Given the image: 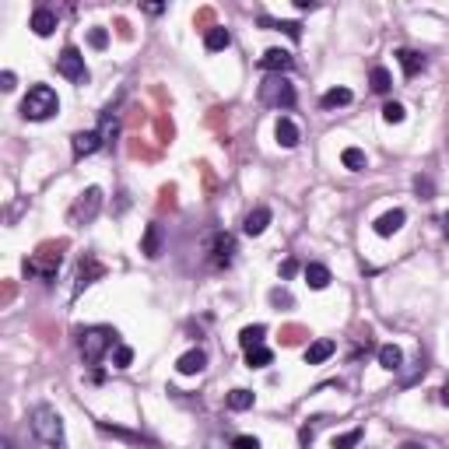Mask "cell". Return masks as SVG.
I'll return each mask as SVG.
<instances>
[{
	"mask_svg": "<svg viewBox=\"0 0 449 449\" xmlns=\"http://www.w3.org/2000/svg\"><path fill=\"white\" fill-rule=\"evenodd\" d=\"M28 421H32L35 439H42L49 449H67L64 418L57 414V407H49V404H35V407H32V414H28Z\"/></svg>",
	"mask_w": 449,
	"mask_h": 449,
	"instance_id": "obj_1",
	"label": "cell"
},
{
	"mask_svg": "<svg viewBox=\"0 0 449 449\" xmlns=\"http://www.w3.org/2000/svg\"><path fill=\"white\" fill-rule=\"evenodd\" d=\"M116 337L119 334L112 327H85V330H78V351H81L85 365H98L105 358V351L116 344Z\"/></svg>",
	"mask_w": 449,
	"mask_h": 449,
	"instance_id": "obj_2",
	"label": "cell"
},
{
	"mask_svg": "<svg viewBox=\"0 0 449 449\" xmlns=\"http://www.w3.org/2000/svg\"><path fill=\"white\" fill-rule=\"evenodd\" d=\"M64 264V243H42L35 250V257L25 260V277H39V281H53L57 270Z\"/></svg>",
	"mask_w": 449,
	"mask_h": 449,
	"instance_id": "obj_3",
	"label": "cell"
},
{
	"mask_svg": "<svg viewBox=\"0 0 449 449\" xmlns=\"http://www.w3.org/2000/svg\"><path fill=\"white\" fill-rule=\"evenodd\" d=\"M60 112V98H57V91L49 88V85H32L28 95L21 98V116L25 119H49V116H57Z\"/></svg>",
	"mask_w": 449,
	"mask_h": 449,
	"instance_id": "obj_4",
	"label": "cell"
},
{
	"mask_svg": "<svg viewBox=\"0 0 449 449\" xmlns=\"http://www.w3.org/2000/svg\"><path fill=\"white\" fill-rule=\"evenodd\" d=\"M98 211H102V189H98V186H88V189H81L78 200L71 204L67 221H71L74 228H81V225H91V221L98 218Z\"/></svg>",
	"mask_w": 449,
	"mask_h": 449,
	"instance_id": "obj_5",
	"label": "cell"
},
{
	"mask_svg": "<svg viewBox=\"0 0 449 449\" xmlns=\"http://www.w3.org/2000/svg\"><path fill=\"white\" fill-rule=\"evenodd\" d=\"M57 74L60 78H67V81H74V85H88V67H85V57H81V49L78 46H64V53L57 57Z\"/></svg>",
	"mask_w": 449,
	"mask_h": 449,
	"instance_id": "obj_6",
	"label": "cell"
},
{
	"mask_svg": "<svg viewBox=\"0 0 449 449\" xmlns=\"http://www.w3.org/2000/svg\"><path fill=\"white\" fill-rule=\"evenodd\" d=\"M260 102H264V105H274V109H291V105H295V88L288 85V78L274 74V78H267V81L260 85Z\"/></svg>",
	"mask_w": 449,
	"mask_h": 449,
	"instance_id": "obj_7",
	"label": "cell"
},
{
	"mask_svg": "<svg viewBox=\"0 0 449 449\" xmlns=\"http://www.w3.org/2000/svg\"><path fill=\"white\" fill-rule=\"evenodd\" d=\"M207 260L214 270H228L232 260H235V235L228 232H214L211 243H207Z\"/></svg>",
	"mask_w": 449,
	"mask_h": 449,
	"instance_id": "obj_8",
	"label": "cell"
},
{
	"mask_svg": "<svg viewBox=\"0 0 449 449\" xmlns=\"http://www.w3.org/2000/svg\"><path fill=\"white\" fill-rule=\"evenodd\" d=\"M102 277H105V264H102V260H95L91 253H85V257H81V264H78V274H74V295H81L88 284L102 281Z\"/></svg>",
	"mask_w": 449,
	"mask_h": 449,
	"instance_id": "obj_9",
	"label": "cell"
},
{
	"mask_svg": "<svg viewBox=\"0 0 449 449\" xmlns=\"http://www.w3.org/2000/svg\"><path fill=\"white\" fill-rule=\"evenodd\" d=\"M295 67V57L288 53V49H267L264 57H260V71H267V74H284V71H291Z\"/></svg>",
	"mask_w": 449,
	"mask_h": 449,
	"instance_id": "obj_10",
	"label": "cell"
},
{
	"mask_svg": "<svg viewBox=\"0 0 449 449\" xmlns=\"http://www.w3.org/2000/svg\"><path fill=\"white\" fill-rule=\"evenodd\" d=\"M102 148V137H98V130H81V134H74L71 137V151H74V158L81 162V158H88Z\"/></svg>",
	"mask_w": 449,
	"mask_h": 449,
	"instance_id": "obj_11",
	"label": "cell"
},
{
	"mask_svg": "<svg viewBox=\"0 0 449 449\" xmlns=\"http://www.w3.org/2000/svg\"><path fill=\"white\" fill-rule=\"evenodd\" d=\"M397 64H400V71H404L407 78H414V74H421V71L428 67V57L418 53V49H397Z\"/></svg>",
	"mask_w": 449,
	"mask_h": 449,
	"instance_id": "obj_12",
	"label": "cell"
},
{
	"mask_svg": "<svg viewBox=\"0 0 449 449\" xmlns=\"http://www.w3.org/2000/svg\"><path fill=\"white\" fill-rule=\"evenodd\" d=\"M28 28H32L35 35H42V39H46V35H53V32H57V14H53L49 7H35V11H32Z\"/></svg>",
	"mask_w": 449,
	"mask_h": 449,
	"instance_id": "obj_13",
	"label": "cell"
},
{
	"mask_svg": "<svg viewBox=\"0 0 449 449\" xmlns=\"http://www.w3.org/2000/svg\"><path fill=\"white\" fill-rule=\"evenodd\" d=\"M404 221H407V214H404L400 207H393V211H386V214H383V218H379V221H375L372 228H375V235L390 239L393 232H400V228H404Z\"/></svg>",
	"mask_w": 449,
	"mask_h": 449,
	"instance_id": "obj_14",
	"label": "cell"
},
{
	"mask_svg": "<svg viewBox=\"0 0 449 449\" xmlns=\"http://www.w3.org/2000/svg\"><path fill=\"white\" fill-rule=\"evenodd\" d=\"M141 253H144L148 260H158V257H162V225H158V221H151V225L144 228V243H141Z\"/></svg>",
	"mask_w": 449,
	"mask_h": 449,
	"instance_id": "obj_15",
	"label": "cell"
},
{
	"mask_svg": "<svg viewBox=\"0 0 449 449\" xmlns=\"http://www.w3.org/2000/svg\"><path fill=\"white\" fill-rule=\"evenodd\" d=\"M267 225H270V207H253L250 214H246V221H243V232L246 235H264L267 232Z\"/></svg>",
	"mask_w": 449,
	"mask_h": 449,
	"instance_id": "obj_16",
	"label": "cell"
},
{
	"mask_svg": "<svg viewBox=\"0 0 449 449\" xmlns=\"http://www.w3.org/2000/svg\"><path fill=\"white\" fill-rule=\"evenodd\" d=\"M98 137H102V148H112V141L119 137V116H116L112 109L102 112V119H98Z\"/></svg>",
	"mask_w": 449,
	"mask_h": 449,
	"instance_id": "obj_17",
	"label": "cell"
},
{
	"mask_svg": "<svg viewBox=\"0 0 449 449\" xmlns=\"http://www.w3.org/2000/svg\"><path fill=\"white\" fill-rule=\"evenodd\" d=\"M274 137H277L281 148H295V144H298V127H295V119L277 116V123H274Z\"/></svg>",
	"mask_w": 449,
	"mask_h": 449,
	"instance_id": "obj_18",
	"label": "cell"
},
{
	"mask_svg": "<svg viewBox=\"0 0 449 449\" xmlns=\"http://www.w3.org/2000/svg\"><path fill=\"white\" fill-rule=\"evenodd\" d=\"M334 351H337V344H334L330 337H320V341H313V344L305 348V365H323Z\"/></svg>",
	"mask_w": 449,
	"mask_h": 449,
	"instance_id": "obj_19",
	"label": "cell"
},
{
	"mask_svg": "<svg viewBox=\"0 0 449 449\" xmlns=\"http://www.w3.org/2000/svg\"><path fill=\"white\" fill-rule=\"evenodd\" d=\"M204 46H207V53H221V49H228V46H232V32H228L225 25H214V28H207Z\"/></svg>",
	"mask_w": 449,
	"mask_h": 449,
	"instance_id": "obj_20",
	"label": "cell"
},
{
	"mask_svg": "<svg viewBox=\"0 0 449 449\" xmlns=\"http://www.w3.org/2000/svg\"><path fill=\"white\" fill-rule=\"evenodd\" d=\"M98 432H102V436H112V439H123V443H134V446H141V443L155 446V443L144 439L141 432H130V428H119V425H109V421H98Z\"/></svg>",
	"mask_w": 449,
	"mask_h": 449,
	"instance_id": "obj_21",
	"label": "cell"
},
{
	"mask_svg": "<svg viewBox=\"0 0 449 449\" xmlns=\"http://www.w3.org/2000/svg\"><path fill=\"white\" fill-rule=\"evenodd\" d=\"M204 365H207V355L200 351V348H193V351H186L180 361H176V368H180V375H197V372H204Z\"/></svg>",
	"mask_w": 449,
	"mask_h": 449,
	"instance_id": "obj_22",
	"label": "cell"
},
{
	"mask_svg": "<svg viewBox=\"0 0 449 449\" xmlns=\"http://www.w3.org/2000/svg\"><path fill=\"white\" fill-rule=\"evenodd\" d=\"M305 284L313 288V291H323L327 284H330V267H323V264H305Z\"/></svg>",
	"mask_w": 449,
	"mask_h": 449,
	"instance_id": "obj_23",
	"label": "cell"
},
{
	"mask_svg": "<svg viewBox=\"0 0 449 449\" xmlns=\"http://www.w3.org/2000/svg\"><path fill=\"white\" fill-rule=\"evenodd\" d=\"M264 337H267V327L264 323H253V327H246L239 334V344H243V351H253V348H264Z\"/></svg>",
	"mask_w": 449,
	"mask_h": 449,
	"instance_id": "obj_24",
	"label": "cell"
},
{
	"mask_svg": "<svg viewBox=\"0 0 449 449\" xmlns=\"http://www.w3.org/2000/svg\"><path fill=\"white\" fill-rule=\"evenodd\" d=\"M379 365H383L386 372H400V365H404V351H400L397 344H383V348H379Z\"/></svg>",
	"mask_w": 449,
	"mask_h": 449,
	"instance_id": "obj_25",
	"label": "cell"
},
{
	"mask_svg": "<svg viewBox=\"0 0 449 449\" xmlns=\"http://www.w3.org/2000/svg\"><path fill=\"white\" fill-rule=\"evenodd\" d=\"M260 25H264V28H274V32H284L288 39H302V25H298V21H274L267 14H260Z\"/></svg>",
	"mask_w": 449,
	"mask_h": 449,
	"instance_id": "obj_26",
	"label": "cell"
},
{
	"mask_svg": "<svg viewBox=\"0 0 449 449\" xmlns=\"http://www.w3.org/2000/svg\"><path fill=\"white\" fill-rule=\"evenodd\" d=\"M225 404H228V411H250L257 404V397H253V390H232L225 397Z\"/></svg>",
	"mask_w": 449,
	"mask_h": 449,
	"instance_id": "obj_27",
	"label": "cell"
},
{
	"mask_svg": "<svg viewBox=\"0 0 449 449\" xmlns=\"http://www.w3.org/2000/svg\"><path fill=\"white\" fill-rule=\"evenodd\" d=\"M355 95H351V88H330L323 91V98H320V105L323 109H337V105H348Z\"/></svg>",
	"mask_w": 449,
	"mask_h": 449,
	"instance_id": "obj_28",
	"label": "cell"
},
{
	"mask_svg": "<svg viewBox=\"0 0 449 449\" xmlns=\"http://www.w3.org/2000/svg\"><path fill=\"white\" fill-rule=\"evenodd\" d=\"M341 162H344V169H351V173H361V169L368 165V158H365L361 148H344V151H341Z\"/></svg>",
	"mask_w": 449,
	"mask_h": 449,
	"instance_id": "obj_29",
	"label": "cell"
},
{
	"mask_svg": "<svg viewBox=\"0 0 449 449\" xmlns=\"http://www.w3.org/2000/svg\"><path fill=\"white\" fill-rule=\"evenodd\" d=\"M327 418H313V421H305L302 428H298V446L309 449L313 446V439H316V432H320V425H323Z\"/></svg>",
	"mask_w": 449,
	"mask_h": 449,
	"instance_id": "obj_30",
	"label": "cell"
},
{
	"mask_svg": "<svg viewBox=\"0 0 449 449\" xmlns=\"http://www.w3.org/2000/svg\"><path fill=\"white\" fill-rule=\"evenodd\" d=\"M368 81H372V91H379V95H386V91L393 88V81H390V71H386V67H372Z\"/></svg>",
	"mask_w": 449,
	"mask_h": 449,
	"instance_id": "obj_31",
	"label": "cell"
},
{
	"mask_svg": "<svg viewBox=\"0 0 449 449\" xmlns=\"http://www.w3.org/2000/svg\"><path fill=\"white\" fill-rule=\"evenodd\" d=\"M270 361H274V351H270V348H253V351H246V365H250V368H267Z\"/></svg>",
	"mask_w": 449,
	"mask_h": 449,
	"instance_id": "obj_32",
	"label": "cell"
},
{
	"mask_svg": "<svg viewBox=\"0 0 449 449\" xmlns=\"http://www.w3.org/2000/svg\"><path fill=\"white\" fill-rule=\"evenodd\" d=\"M361 436H365V428H351V432H344V436L334 439V449H355L361 443Z\"/></svg>",
	"mask_w": 449,
	"mask_h": 449,
	"instance_id": "obj_33",
	"label": "cell"
},
{
	"mask_svg": "<svg viewBox=\"0 0 449 449\" xmlns=\"http://www.w3.org/2000/svg\"><path fill=\"white\" fill-rule=\"evenodd\" d=\"M404 116H407V112H404L400 102H386V105H383V119H386V123H404Z\"/></svg>",
	"mask_w": 449,
	"mask_h": 449,
	"instance_id": "obj_34",
	"label": "cell"
},
{
	"mask_svg": "<svg viewBox=\"0 0 449 449\" xmlns=\"http://www.w3.org/2000/svg\"><path fill=\"white\" fill-rule=\"evenodd\" d=\"M291 302H295V298H291L284 288H274V291H270V305H274V309H291Z\"/></svg>",
	"mask_w": 449,
	"mask_h": 449,
	"instance_id": "obj_35",
	"label": "cell"
},
{
	"mask_svg": "<svg viewBox=\"0 0 449 449\" xmlns=\"http://www.w3.org/2000/svg\"><path fill=\"white\" fill-rule=\"evenodd\" d=\"M414 189H418V197H425V200L436 197V182L428 180V176H414Z\"/></svg>",
	"mask_w": 449,
	"mask_h": 449,
	"instance_id": "obj_36",
	"label": "cell"
},
{
	"mask_svg": "<svg viewBox=\"0 0 449 449\" xmlns=\"http://www.w3.org/2000/svg\"><path fill=\"white\" fill-rule=\"evenodd\" d=\"M130 361H134V348L119 344V348H116V355H112V365H116V368H130Z\"/></svg>",
	"mask_w": 449,
	"mask_h": 449,
	"instance_id": "obj_37",
	"label": "cell"
},
{
	"mask_svg": "<svg viewBox=\"0 0 449 449\" xmlns=\"http://www.w3.org/2000/svg\"><path fill=\"white\" fill-rule=\"evenodd\" d=\"M88 42H91V49H105V46H109V32H105V28H91Z\"/></svg>",
	"mask_w": 449,
	"mask_h": 449,
	"instance_id": "obj_38",
	"label": "cell"
},
{
	"mask_svg": "<svg viewBox=\"0 0 449 449\" xmlns=\"http://www.w3.org/2000/svg\"><path fill=\"white\" fill-rule=\"evenodd\" d=\"M232 449H260V439H257V436H235V439H232Z\"/></svg>",
	"mask_w": 449,
	"mask_h": 449,
	"instance_id": "obj_39",
	"label": "cell"
},
{
	"mask_svg": "<svg viewBox=\"0 0 449 449\" xmlns=\"http://www.w3.org/2000/svg\"><path fill=\"white\" fill-rule=\"evenodd\" d=\"M305 337V330L302 327H284V344H298Z\"/></svg>",
	"mask_w": 449,
	"mask_h": 449,
	"instance_id": "obj_40",
	"label": "cell"
},
{
	"mask_svg": "<svg viewBox=\"0 0 449 449\" xmlns=\"http://www.w3.org/2000/svg\"><path fill=\"white\" fill-rule=\"evenodd\" d=\"M14 81H18V78H14V71H4V74H0V88H4V91H14V88H18Z\"/></svg>",
	"mask_w": 449,
	"mask_h": 449,
	"instance_id": "obj_41",
	"label": "cell"
},
{
	"mask_svg": "<svg viewBox=\"0 0 449 449\" xmlns=\"http://www.w3.org/2000/svg\"><path fill=\"white\" fill-rule=\"evenodd\" d=\"M295 270H298V264H295V260H284V264H281V277H291Z\"/></svg>",
	"mask_w": 449,
	"mask_h": 449,
	"instance_id": "obj_42",
	"label": "cell"
},
{
	"mask_svg": "<svg viewBox=\"0 0 449 449\" xmlns=\"http://www.w3.org/2000/svg\"><path fill=\"white\" fill-rule=\"evenodd\" d=\"M158 134H162V137H173V123H165V119H158Z\"/></svg>",
	"mask_w": 449,
	"mask_h": 449,
	"instance_id": "obj_43",
	"label": "cell"
},
{
	"mask_svg": "<svg viewBox=\"0 0 449 449\" xmlns=\"http://www.w3.org/2000/svg\"><path fill=\"white\" fill-rule=\"evenodd\" d=\"M295 4H298V11H316V4H313V0H295Z\"/></svg>",
	"mask_w": 449,
	"mask_h": 449,
	"instance_id": "obj_44",
	"label": "cell"
},
{
	"mask_svg": "<svg viewBox=\"0 0 449 449\" xmlns=\"http://www.w3.org/2000/svg\"><path fill=\"white\" fill-rule=\"evenodd\" d=\"M439 397H443V404H446V407H449V383H446V386H443V390H439Z\"/></svg>",
	"mask_w": 449,
	"mask_h": 449,
	"instance_id": "obj_45",
	"label": "cell"
},
{
	"mask_svg": "<svg viewBox=\"0 0 449 449\" xmlns=\"http://www.w3.org/2000/svg\"><path fill=\"white\" fill-rule=\"evenodd\" d=\"M400 449H428V446H425V443H404Z\"/></svg>",
	"mask_w": 449,
	"mask_h": 449,
	"instance_id": "obj_46",
	"label": "cell"
},
{
	"mask_svg": "<svg viewBox=\"0 0 449 449\" xmlns=\"http://www.w3.org/2000/svg\"><path fill=\"white\" fill-rule=\"evenodd\" d=\"M443 235L449 239V211H446V218H443Z\"/></svg>",
	"mask_w": 449,
	"mask_h": 449,
	"instance_id": "obj_47",
	"label": "cell"
}]
</instances>
